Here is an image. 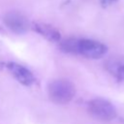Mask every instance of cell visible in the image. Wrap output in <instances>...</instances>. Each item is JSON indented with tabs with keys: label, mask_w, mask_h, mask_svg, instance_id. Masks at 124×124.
<instances>
[{
	"label": "cell",
	"mask_w": 124,
	"mask_h": 124,
	"mask_svg": "<svg viewBox=\"0 0 124 124\" xmlns=\"http://www.w3.org/2000/svg\"><path fill=\"white\" fill-rule=\"evenodd\" d=\"M60 49L66 53L78 54L89 59H100L108 52V46L91 39L68 38L60 42Z\"/></svg>",
	"instance_id": "6da1fadb"
},
{
	"label": "cell",
	"mask_w": 124,
	"mask_h": 124,
	"mask_svg": "<svg viewBox=\"0 0 124 124\" xmlns=\"http://www.w3.org/2000/svg\"><path fill=\"white\" fill-rule=\"evenodd\" d=\"M48 98L51 102L59 105L70 103L76 95L75 84L66 78H58L51 81L47 87Z\"/></svg>",
	"instance_id": "7a4b0ae2"
},
{
	"label": "cell",
	"mask_w": 124,
	"mask_h": 124,
	"mask_svg": "<svg viewBox=\"0 0 124 124\" xmlns=\"http://www.w3.org/2000/svg\"><path fill=\"white\" fill-rule=\"evenodd\" d=\"M87 108L89 113L96 119L101 121H111L116 117L115 107L108 100L102 98L92 99L87 104Z\"/></svg>",
	"instance_id": "3957f363"
},
{
	"label": "cell",
	"mask_w": 124,
	"mask_h": 124,
	"mask_svg": "<svg viewBox=\"0 0 124 124\" xmlns=\"http://www.w3.org/2000/svg\"><path fill=\"white\" fill-rule=\"evenodd\" d=\"M3 22L6 27L15 34H24L31 27V23L24 14L19 11L7 12L3 17Z\"/></svg>",
	"instance_id": "277c9868"
},
{
	"label": "cell",
	"mask_w": 124,
	"mask_h": 124,
	"mask_svg": "<svg viewBox=\"0 0 124 124\" xmlns=\"http://www.w3.org/2000/svg\"><path fill=\"white\" fill-rule=\"evenodd\" d=\"M0 66L6 69L13 76L15 79H16L20 84L24 86H30L36 80L34 74L28 68H26L21 64L13 61H8V62H2Z\"/></svg>",
	"instance_id": "5b68a950"
},
{
	"label": "cell",
	"mask_w": 124,
	"mask_h": 124,
	"mask_svg": "<svg viewBox=\"0 0 124 124\" xmlns=\"http://www.w3.org/2000/svg\"><path fill=\"white\" fill-rule=\"evenodd\" d=\"M31 28L36 33H38L39 35H41L43 38H45L49 42L56 43V42H60L61 40V34L59 30L55 26L49 23H46L42 21H34L31 23Z\"/></svg>",
	"instance_id": "8992f818"
},
{
	"label": "cell",
	"mask_w": 124,
	"mask_h": 124,
	"mask_svg": "<svg viewBox=\"0 0 124 124\" xmlns=\"http://www.w3.org/2000/svg\"><path fill=\"white\" fill-rule=\"evenodd\" d=\"M106 67L108 71L112 74L118 80L124 81V61L112 59L107 62Z\"/></svg>",
	"instance_id": "52a82bcc"
},
{
	"label": "cell",
	"mask_w": 124,
	"mask_h": 124,
	"mask_svg": "<svg viewBox=\"0 0 124 124\" xmlns=\"http://www.w3.org/2000/svg\"><path fill=\"white\" fill-rule=\"evenodd\" d=\"M116 1H118V0H100V3H101L103 8H107L108 6L111 5L112 3L116 2Z\"/></svg>",
	"instance_id": "ba28073f"
}]
</instances>
